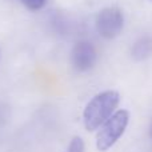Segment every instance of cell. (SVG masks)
<instances>
[{
  "mask_svg": "<svg viewBox=\"0 0 152 152\" xmlns=\"http://www.w3.org/2000/svg\"><path fill=\"white\" fill-rule=\"evenodd\" d=\"M152 52V42L147 37H143L139 42L135 43L134 50H132V56L136 60H143V59L148 58Z\"/></svg>",
  "mask_w": 152,
  "mask_h": 152,
  "instance_id": "5b68a950",
  "label": "cell"
},
{
  "mask_svg": "<svg viewBox=\"0 0 152 152\" xmlns=\"http://www.w3.org/2000/svg\"><path fill=\"white\" fill-rule=\"evenodd\" d=\"M150 136H151V139H152V123H151V127H150Z\"/></svg>",
  "mask_w": 152,
  "mask_h": 152,
  "instance_id": "ba28073f",
  "label": "cell"
},
{
  "mask_svg": "<svg viewBox=\"0 0 152 152\" xmlns=\"http://www.w3.org/2000/svg\"><path fill=\"white\" fill-rule=\"evenodd\" d=\"M97 34L107 40L115 39L121 34L124 27V15L120 8L107 7L103 8L95 20Z\"/></svg>",
  "mask_w": 152,
  "mask_h": 152,
  "instance_id": "3957f363",
  "label": "cell"
},
{
  "mask_svg": "<svg viewBox=\"0 0 152 152\" xmlns=\"http://www.w3.org/2000/svg\"><path fill=\"white\" fill-rule=\"evenodd\" d=\"M120 102L119 92L108 89L95 95L83 111V123L87 131L92 132L99 129L113 113Z\"/></svg>",
  "mask_w": 152,
  "mask_h": 152,
  "instance_id": "6da1fadb",
  "label": "cell"
},
{
  "mask_svg": "<svg viewBox=\"0 0 152 152\" xmlns=\"http://www.w3.org/2000/svg\"><path fill=\"white\" fill-rule=\"evenodd\" d=\"M151 1H152V0H151Z\"/></svg>",
  "mask_w": 152,
  "mask_h": 152,
  "instance_id": "9c48e42d",
  "label": "cell"
},
{
  "mask_svg": "<svg viewBox=\"0 0 152 152\" xmlns=\"http://www.w3.org/2000/svg\"><path fill=\"white\" fill-rule=\"evenodd\" d=\"M84 142L80 136H74L69 142V145L67 148V152H84Z\"/></svg>",
  "mask_w": 152,
  "mask_h": 152,
  "instance_id": "8992f818",
  "label": "cell"
},
{
  "mask_svg": "<svg viewBox=\"0 0 152 152\" xmlns=\"http://www.w3.org/2000/svg\"><path fill=\"white\" fill-rule=\"evenodd\" d=\"M97 52L91 42H77L71 50V64L77 72H87L96 64Z\"/></svg>",
  "mask_w": 152,
  "mask_h": 152,
  "instance_id": "277c9868",
  "label": "cell"
},
{
  "mask_svg": "<svg viewBox=\"0 0 152 152\" xmlns=\"http://www.w3.org/2000/svg\"><path fill=\"white\" fill-rule=\"evenodd\" d=\"M129 123V112L127 110H118L107 121L103 123L96 135V148L105 152L112 148L124 135Z\"/></svg>",
  "mask_w": 152,
  "mask_h": 152,
  "instance_id": "7a4b0ae2",
  "label": "cell"
},
{
  "mask_svg": "<svg viewBox=\"0 0 152 152\" xmlns=\"http://www.w3.org/2000/svg\"><path fill=\"white\" fill-rule=\"evenodd\" d=\"M20 1L29 11H40L47 4V0H20Z\"/></svg>",
  "mask_w": 152,
  "mask_h": 152,
  "instance_id": "52a82bcc",
  "label": "cell"
}]
</instances>
